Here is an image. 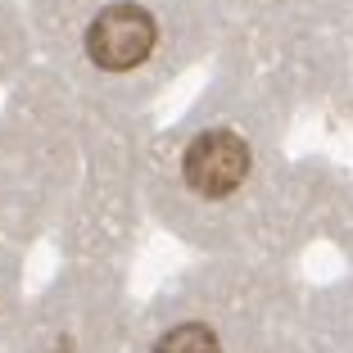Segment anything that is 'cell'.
<instances>
[{
	"mask_svg": "<svg viewBox=\"0 0 353 353\" xmlns=\"http://www.w3.org/2000/svg\"><path fill=\"white\" fill-rule=\"evenodd\" d=\"M150 50H154V19L141 5H114L86 28V54L104 73L136 68Z\"/></svg>",
	"mask_w": 353,
	"mask_h": 353,
	"instance_id": "1",
	"label": "cell"
},
{
	"mask_svg": "<svg viewBox=\"0 0 353 353\" xmlns=\"http://www.w3.org/2000/svg\"><path fill=\"white\" fill-rule=\"evenodd\" d=\"M250 172V150L231 132H204L186 150V181L199 195H227Z\"/></svg>",
	"mask_w": 353,
	"mask_h": 353,
	"instance_id": "2",
	"label": "cell"
},
{
	"mask_svg": "<svg viewBox=\"0 0 353 353\" xmlns=\"http://www.w3.org/2000/svg\"><path fill=\"white\" fill-rule=\"evenodd\" d=\"M154 353H222V349H218L208 326H176V331H168L159 340Z\"/></svg>",
	"mask_w": 353,
	"mask_h": 353,
	"instance_id": "3",
	"label": "cell"
}]
</instances>
